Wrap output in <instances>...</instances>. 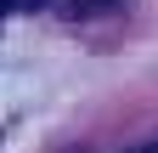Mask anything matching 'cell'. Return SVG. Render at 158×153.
Returning <instances> with one entry per match:
<instances>
[{
  "label": "cell",
  "instance_id": "6da1fadb",
  "mask_svg": "<svg viewBox=\"0 0 158 153\" xmlns=\"http://www.w3.org/2000/svg\"><path fill=\"white\" fill-rule=\"evenodd\" d=\"M102 6H118V0H73L79 17H102Z\"/></svg>",
  "mask_w": 158,
  "mask_h": 153
},
{
  "label": "cell",
  "instance_id": "7a4b0ae2",
  "mask_svg": "<svg viewBox=\"0 0 158 153\" xmlns=\"http://www.w3.org/2000/svg\"><path fill=\"white\" fill-rule=\"evenodd\" d=\"M45 0H0V11H40Z\"/></svg>",
  "mask_w": 158,
  "mask_h": 153
},
{
  "label": "cell",
  "instance_id": "3957f363",
  "mask_svg": "<svg viewBox=\"0 0 158 153\" xmlns=\"http://www.w3.org/2000/svg\"><path fill=\"white\" fill-rule=\"evenodd\" d=\"M135 153H158V142H152V147H135Z\"/></svg>",
  "mask_w": 158,
  "mask_h": 153
}]
</instances>
